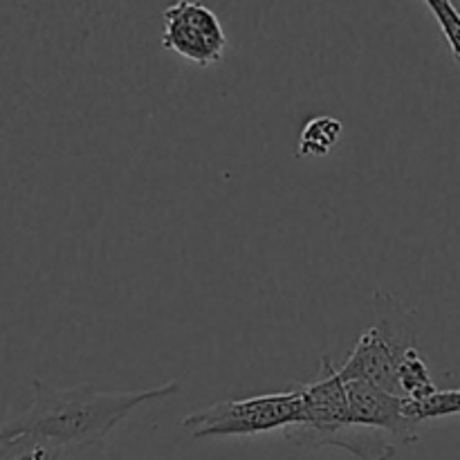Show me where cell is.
I'll return each mask as SVG.
<instances>
[{
  "label": "cell",
  "mask_w": 460,
  "mask_h": 460,
  "mask_svg": "<svg viewBox=\"0 0 460 460\" xmlns=\"http://www.w3.org/2000/svg\"><path fill=\"white\" fill-rule=\"evenodd\" d=\"M34 402L0 429V438L34 436L58 449L103 445L112 429L139 404L178 394V382L144 391H97L90 386L52 389L34 380Z\"/></svg>",
  "instance_id": "cell-1"
},
{
  "label": "cell",
  "mask_w": 460,
  "mask_h": 460,
  "mask_svg": "<svg viewBox=\"0 0 460 460\" xmlns=\"http://www.w3.org/2000/svg\"><path fill=\"white\" fill-rule=\"evenodd\" d=\"M304 420V402L299 386L281 394H263L254 398L225 400L202 411L189 413L182 420L193 438H227V436H259L288 429Z\"/></svg>",
  "instance_id": "cell-2"
},
{
  "label": "cell",
  "mask_w": 460,
  "mask_h": 460,
  "mask_svg": "<svg viewBox=\"0 0 460 460\" xmlns=\"http://www.w3.org/2000/svg\"><path fill=\"white\" fill-rule=\"evenodd\" d=\"M164 30H162V48L178 52L180 57L211 66L220 63L227 49V36L218 16L207 4L198 0H178L162 13Z\"/></svg>",
  "instance_id": "cell-3"
},
{
  "label": "cell",
  "mask_w": 460,
  "mask_h": 460,
  "mask_svg": "<svg viewBox=\"0 0 460 460\" xmlns=\"http://www.w3.org/2000/svg\"><path fill=\"white\" fill-rule=\"evenodd\" d=\"M409 344H402L389 326L377 323L359 335L353 350L340 367V376L349 380H367L380 389L400 395L398 364ZM402 398V395H400Z\"/></svg>",
  "instance_id": "cell-4"
},
{
  "label": "cell",
  "mask_w": 460,
  "mask_h": 460,
  "mask_svg": "<svg viewBox=\"0 0 460 460\" xmlns=\"http://www.w3.org/2000/svg\"><path fill=\"white\" fill-rule=\"evenodd\" d=\"M346 391H349L350 422L386 431L398 445L416 443L420 425L404 413V398L367 380H349Z\"/></svg>",
  "instance_id": "cell-5"
},
{
  "label": "cell",
  "mask_w": 460,
  "mask_h": 460,
  "mask_svg": "<svg viewBox=\"0 0 460 460\" xmlns=\"http://www.w3.org/2000/svg\"><path fill=\"white\" fill-rule=\"evenodd\" d=\"M286 438L299 447H340L344 452L353 454L358 460H391L395 456L394 436L386 431L376 429V427L355 425V422H344V425L323 427L314 429L308 425H292L283 429Z\"/></svg>",
  "instance_id": "cell-6"
},
{
  "label": "cell",
  "mask_w": 460,
  "mask_h": 460,
  "mask_svg": "<svg viewBox=\"0 0 460 460\" xmlns=\"http://www.w3.org/2000/svg\"><path fill=\"white\" fill-rule=\"evenodd\" d=\"M301 402H304V420L301 425L323 429L350 422L349 418V391L346 380L332 359L322 358V371L314 380L299 385Z\"/></svg>",
  "instance_id": "cell-7"
},
{
  "label": "cell",
  "mask_w": 460,
  "mask_h": 460,
  "mask_svg": "<svg viewBox=\"0 0 460 460\" xmlns=\"http://www.w3.org/2000/svg\"><path fill=\"white\" fill-rule=\"evenodd\" d=\"M398 389L404 400H427L434 395L436 385L431 380V373L422 355L413 346H409L402 353L398 364Z\"/></svg>",
  "instance_id": "cell-8"
},
{
  "label": "cell",
  "mask_w": 460,
  "mask_h": 460,
  "mask_svg": "<svg viewBox=\"0 0 460 460\" xmlns=\"http://www.w3.org/2000/svg\"><path fill=\"white\" fill-rule=\"evenodd\" d=\"M344 124L335 117H313L304 124L299 135V157H326L341 139Z\"/></svg>",
  "instance_id": "cell-9"
},
{
  "label": "cell",
  "mask_w": 460,
  "mask_h": 460,
  "mask_svg": "<svg viewBox=\"0 0 460 460\" xmlns=\"http://www.w3.org/2000/svg\"><path fill=\"white\" fill-rule=\"evenodd\" d=\"M404 413L413 422L422 425L436 418L458 416L460 413V389L454 391H436L427 400H404Z\"/></svg>",
  "instance_id": "cell-10"
},
{
  "label": "cell",
  "mask_w": 460,
  "mask_h": 460,
  "mask_svg": "<svg viewBox=\"0 0 460 460\" xmlns=\"http://www.w3.org/2000/svg\"><path fill=\"white\" fill-rule=\"evenodd\" d=\"M63 449L43 443L34 436L0 438V460H58Z\"/></svg>",
  "instance_id": "cell-11"
},
{
  "label": "cell",
  "mask_w": 460,
  "mask_h": 460,
  "mask_svg": "<svg viewBox=\"0 0 460 460\" xmlns=\"http://www.w3.org/2000/svg\"><path fill=\"white\" fill-rule=\"evenodd\" d=\"M431 12H434L436 21H438L440 30H443L454 57L460 61V12L454 7L452 0H440Z\"/></svg>",
  "instance_id": "cell-12"
},
{
  "label": "cell",
  "mask_w": 460,
  "mask_h": 460,
  "mask_svg": "<svg viewBox=\"0 0 460 460\" xmlns=\"http://www.w3.org/2000/svg\"><path fill=\"white\" fill-rule=\"evenodd\" d=\"M425 3H427V4H429V9H434V7H436V4H438V3H440V0H425Z\"/></svg>",
  "instance_id": "cell-13"
}]
</instances>
